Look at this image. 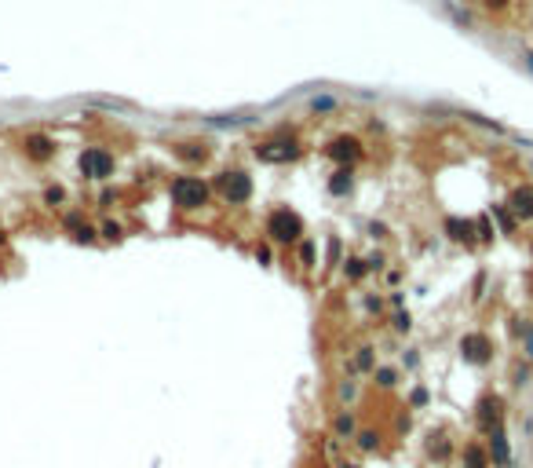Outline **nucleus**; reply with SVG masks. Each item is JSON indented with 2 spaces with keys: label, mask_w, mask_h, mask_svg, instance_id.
Listing matches in <instances>:
<instances>
[{
  "label": "nucleus",
  "mask_w": 533,
  "mask_h": 468,
  "mask_svg": "<svg viewBox=\"0 0 533 468\" xmlns=\"http://www.w3.org/2000/svg\"><path fill=\"white\" fill-rule=\"evenodd\" d=\"M168 194H172V201L179 205V209H201V205H208V198H212V187L205 183V180H198V176H176L172 180V187H168Z\"/></svg>",
  "instance_id": "nucleus-1"
},
{
  "label": "nucleus",
  "mask_w": 533,
  "mask_h": 468,
  "mask_svg": "<svg viewBox=\"0 0 533 468\" xmlns=\"http://www.w3.org/2000/svg\"><path fill=\"white\" fill-rule=\"evenodd\" d=\"M267 234H270V242H278V245L300 242V238H304V220H300V212H292V209H274L270 216H267Z\"/></svg>",
  "instance_id": "nucleus-2"
},
{
  "label": "nucleus",
  "mask_w": 533,
  "mask_h": 468,
  "mask_svg": "<svg viewBox=\"0 0 533 468\" xmlns=\"http://www.w3.org/2000/svg\"><path fill=\"white\" fill-rule=\"evenodd\" d=\"M216 190L227 205H245L252 198V176L241 172V168H223L216 176Z\"/></svg>",
  "instance_id": "nucleus-3"
},
{
  "label": "nucleus",
  "mask_w": 533,
  "mask_h": 468,
  "mask_svg": "<svg viewBox=\"0 0 533 468\" xmlns=\"http://www.w3.org/2000/svg\"><path fill=\"white\" fill-rule=\"evenodd\" d=\"M256 158H260L263 165H289L300 158V143H296L292 136H274V139H263L256 143Z\"/></svg>",
  "instance_id": "nucleus-4"
},
{
  "label": "nucleus",
  "mask_w": 533,
  "mask_h": 468,
  "mask_svg": "<svg viewBox=\"0 0 533 468\" xmlns=\"http://www.w3.org/2000/svg\"><path fill=\"white\" fill-rule=\"evenodd\" d=\"M475 421H479V432H486V435H493V432H501L504 428V399L501 395H482L479 399V414H475Z\"/></svg>",
  "instance_id": "nucleus-5"
},
{
  "label": "nucleus",
  "mask_w": 533,
  "mask_h": 468,
  "mask_svg": "<svg viewBox=\"0 0 533 468\" xmlns=\"http://www.w3.org/2000/svg\"><path fill=\"white\" fill-rule=\"evenodd\" d=\"M77 165H80V172L88 180H110L114 176V154H106L102 146H88Z\"/></svg>",
  "instance_id": "nucleus-6"
},
{
  "label": "nucleus",
  "mask_w": 533,
  "mask_h": 468,
  "mask_svg": "<svg viewBox=\"0 0 533 468\" xmlns=\"http://www.w3.org/2000/svg\"><path fill=\"white\" fill-rule=\"evenodd\" d=\"M460 355L467 358V363H475V366H486L489 358H493V340H489L486 333H464L460 337Z\"/></svg>",
  "instance_id": "nucleus-7"
},
{
  "label": "nucleus",
  "mask_w": 533,
  "mask_h": 468,
  "mask_svg": "<svg viewBox=\"0 0 533 468\" xmlns=\"http://www.w3.org/2000/svg\"><path fill=\"white\" fill-rule=\"evenodd\" d=\"M325 154H329L336 165L351 168V165L361 158V139H358V136H336V139L325 146Z\"/></svg>",
  "instance_id": "nucleus-8"
},
{
  "label": "nucleus",
  "mask_w": 533,
  "mask_h": 468,
  "mask_svg": "<svg viewBox=\"0 0 533 468\" xmlns=\"http://www.w3.org/2000/svg\"><path fill=\"white\" fill-rule=\"evenodd\" d=\"M23 154H26L30 161H37V165H44V161L55 158V139L44 136V132H30V136L23 139Z\"/></svg>",
  "instance_id": "nucleus-9"
},
{
  "label": "nucleus",
  "mask_w": 533,
  "mask_h": 468,
  "mask_svg": "<svg viewBox=\"0 0 533 468\" xmlns=\"http://www.w3.org/2000/svg\"><path fill=\"white\" fill-rule=\"evenodd\" d=\"M508 209L515 212L519 220H533V187H529V183L511 187V194H508Z\"/></svg>",
  "instance_id": "nucleus-10"
},
{
  "label": "nucleus",
  "mask_w": 533,
  "mask_h": 468,
  "mask_svg": "<svg viewBox=\"0 0 533 468\" xmlns=\"http://www.w3.org/2000/svg\"><path fill=\"white\" fill-rule=\"evenodd\" d=\"M445 234H450L453 242H464V245H472L479 242V230H475V220H460V216H450L445 220Z\"/></svg>",
  "instance_id": "nucleus-11"
},
{
  "label": "nucleus",
  "mask_w": 533,
  "mask_h": 468,
  "mask_svg": "<svg viewBox=\"0 0 533 468\" xmlns=\"http://www.w3.org/2000/svg\"><path fill=\"white\" fill-rule=\"evenodd\" d=\"M489 454H493V464H497V468H511V446H508L504 428L489 435Z\"/></svg>",
  "instance_id": "nucleus-12"
},
{
  "label": "nucleus",
  "mask_w": 533,
  "mask_h": 468,
  "mask_svg": "<svg viewBox=\"0 0 533 468\" xmlns=\"http://www.w3.org/2000/svg\"><path fill=\"white\" fill-rule=\"evenodd\" d=\"M172 154H176L179 161L198 165V161H205V158H208V146H205V143H176V146H172Z\"/></svg>",
  "instance_id": "nucleus-13"
},
{
  "label": "nucleus",
  "mask_w": 533,
  "mask_h": 468,
  "mask_svg": "<svg viewBox=\"0 0 533 468\" xmlns=\"http://www.w3.org/2000/svg\"><path fill=\"white\" fill-rule=\"evenodd\" d=\"M351 187H354V172H351V168H344V165H340L336 172H333V180H329V194L344 198V194H351Z\"/></svg>",
  "instance_id": "nucleus-14"
},
{
  "label": "nucleus",
  "mask_w": 533,
  "mask_h": 468,
  "mask_svg": "<svg viewBox=\"0 0 533 468\" xmlns=\"http://www.w3.org/2000/svg\"><path fill=\"white\" fill-rule=\"evenodd\" d=\"M489 212H493V220H497L501 234H515V227H519V216H515V212H511V209H504V205H493Z\"/></svg>",
  "instance_id": "nucleus-15"
},
{
  "label": "nucleus",
  "mask_w": 533,
  "mask_h": 468,
  "mask_svg": "<svg viewBox=\"0 0 533 468\" xmlns=\"http://www.w3.org/2000/svg\"><path fill=\"white\" fill-rule=\"evenodd\" d=\"M464 468H489V457L479 443H467L464 446Z\"/></svg>",
  "instance_id": "nucleus-16"
},
{
  "label": "nucleus",
  "mask_w": 533,
  "mask_h": 468,
  "mask_svg": "<svg viewBox=\"0 0 533 468\" xmlns=\"http://www.w3.org/2000/svg\"><path fill=\"white\" fill-rule=\"evenodd\" d=\"M344 264H347V267H344V271H347V279H354V282L369 271V264H366V260H358V257H354V260H344Z\"/></svg>",
  "instance_id": "nucleus-17"
},
{
  "label": "nucleus",
  "mask_w": 533,
  "mask_h": 468,
  "mask_svg": "<svg viewBox=\"0 0 533 468\" xmlns=\"http://www.w3.org/2000/svg\"><path fill=\"white\" fill-rule=\"evenodd\" d=\"M428 454H431L435 461H445V457H450V443H445V439L438 435V443H431V446H428Z\"/></svg>",
  "instance_id": "nucleus-18"
},
{
  "label": "nucleus",
  "mask_w": 533,
  "mask_h": 468,
  "mask_svg": "<svg viewBox=\"0 0 533 468\" xmlns=\"http://www.w3.org/2000/svg\"><path fill=\"white\" fill-rule=\"evenodd\" d=\"M73 242H84V245H92V242H95V227H88V223H80V227L73 230Z\"/></svg>",
  "instance_id": "nucleus-19"
},
{
  "label": "nucleus",
  "mask_w": 533,
  "mask_h": 468,
  "mask_svg": "<svg viewBox=\"0 0 533 468\" xmlns=\"http://www.w3.org/2000/svg\"><path fill=\"white\" fill-rule=\"evenodd\" d=\"M102 238H106V242H121V238H124L121 223H114V220H110V223H102Z\"/></svg>",
  "instance_id": "nucleus-20"
},
{
  "label": "nucleus",
  "mask_w": 533,
  "mask_h": 468,
  "mask_svg": "<svg viewBox=\"0 0 533 468\" xmlns=\"http://www.w3.org/2000/svg\"><path fill=\"white\" fill-rule=\"evenodd\" d=\"M395 380H398V373H395V370H388V366L376 370V385H380V388H391Z\"/></svg>",
  "instance_id": "nucleus-21"
},
{
  "label": "nucleus",
  "mask_w": 533,
  "mask_h": 468,
  "mask_svg": "<svg viewBox=\"0 0 533 468\" xmlns=\"http://www.w3.org/2000/svg\"><path fill=\"white\" fill-rule=\"evenodd\" d=\"M336 432H340V435H351V432H354V417H351V414H340V417H336Z\"/></svg>",
  "instance_id": "nucleus-22"
},
{
  "label": "nucleus",
  "mask_w": 533,
  "mask_h": 468,
  "mask_svg": "<svg viewBox=\"0 0 533 468\" xmlns=\"http://www.w3.org/2000/svg\"><path fill=\"white\" fill-rule=\"evenodd\" d=\"M44 201L48 205H62V201H66V190H62V187H48L44 190Z\"/></svg>",
  "instance_id": "nucleus-23"
},
{
  "label": "nucleus",
  "mask_w": 533,
  "mask_h": 468,
  "mask_svg": "<svg viewBox=\"0 0 533 468\" xmlns=\"http://www.w3.org/2000/svg\"><path fill=\"white\" fill-rule=\"evenodd\" d=\"M376 443H380L376 432H361V435H358V446H361V450H376Z\"/></svg>",
  "instance_id": "nucleus-24"
},
{
  "label": "nucleus",
  "mask_w": 533,
  "mask_h": 468,
  "mask_svg": "<svg viewBox=\"0 0 533 468\" xmlns=\"http://www.w3.org/2000/svg\"><path fill=\"white\" fill-rule=\"evenodd\" d=\"M409 326H413V322H409V315H406V311H398V315H395V329H398V333H406Z\"/></svg>",
  "instance_id": "nucleus-25"
},
{
  "label": "nucleus",
  "mask_w": 533,
  "mask_h": 468,
  "mask_svg": "<svg viewBox=\"0 0 533 468\" xmlns=\"http://www.w3.org/2000/svg\"><path fill=\"white\" fill-rule=\"evenodd\" d=\"M358 366H361V370L373 366V348H361V351H358Z\"/></svg>",
  "instance_id": "nucleus-26"
},
{
  "label": "nucleus",
  "mask_w": 533,
  "mask_h": 468,
  "mask_svg": "<svg viewBox=\"0 0 533 468\" xmlns=\"http://www.w3.org/2000/svg\"><path fill=\"white\" fill-rule=\"evenodd\" d=\"M300 260H304V267H311V264H314V245H311V242H304V249H300Z\"/></svg>",
  "instance_id": "nucleus-27"
},
{
  "label": "nucleus",
  "mask_w": 533,
  "mask_h": 468,
  "mask_svg": "<svg viewBox=\"0 0 533 468\" xmlns=\"http://www.w3.org/2000/svg\"><path fill=\"white\" fill-rule=\"evenodd\" d=\"M256 260H260V264H270V249L260 245V249H256Z\"/></svg>",
  "instance_id": "nucleus-28"
},
{
  "label": "nucleus",
  "mask_w": 533,
  "mask_h": 468,
  "mask_svg": "<svg viewBox=\"0 0 533 468\" xmlns=\"http://www.w3.org/2000/svg\"><path fill=\"white\" fill-rule=\"evenodd\" d=\"M424 402H428V392L417 388V392H413V406H424Z\"/></svg>",
  "instance_id": "nucleus-29"
},
{
  "label": "nucleus",
  "mask_w": 533,
  "mask_h": 468,
  "mask_svg": "<svg viewBox=\"0 0 533 468\" xmlns=\"http://www.w3.org/2000/svg\"><path fill=\"white\" fill-rule=\"evenodd\" d=\"M311 106H314V110H333V99H314Z\"/></svg>",
  "instance_id": "nucleus-30"
},
{
  "label": "nucleus",
  "mask_w": 533,
  "mask_h": 468,
  "mask_svg": "<svg viewBox=\"0 0 533 468\" xmlns=\"http://www.w3.org/2000/svg\"><path fill=\"white\" fill-rule=\"evenodd\" d=\"M526 355H529V358H533V329H529V333H526Z\"/></svg>",
  "instance_id": "nucleus-31"
},
{
  "label": "nucleus",
  "mask_w": 533,
  "mask_h": 468,
  "mask_svg": "<svg viewBox=\"0 0 533 468\" xmlns=\"http://www.w3.org/2000/svg\"><path fill=\"white\" fill-rule=\"evenodd\" d=\"M486 8H508V0H486Z\"/></svg>",
  "instance_id": "nucleus-32"
},
{
  "label": "nucleus",
  "mask_w": 533,
  "mask_h": 468,
  "mask_svg": "<svg viewBox=\"0 0 533 468\" xmlns=\"http://www.w3.org/2000/svg\"><path fill=\"white\" fill-rule=\"evenodd\" d=\"M526 66L533 70V52H526Z\"/></svg>",
  "instance_id": "nucleus-33"
},
{
  "label": "nucleus",
  "mask_w": 533,
  "mask_h": 468,
  "mask_svg": "<svg viewBox=\"0 0 533 468\" xmlns=\"http://www.w3.org/2000/svg\"><path fill=\"white\" fill-rule=\"evenodd\" d=\"M344 468H361V464H344Z\"/></svg>",
  "instance_id": "nucleus-34"
},
{
  "label": "nucleus",
  "mask_w": 533,
  "mask_h": 468,
  "mask_svg": "<svg viewBox=\"0 0 533 468\" xmlns=\"http://www.w3.org/2000/svg\"><path fill=\"white\" fill-rule=\"evenodd\" d=\"M529 172H533V165H529Z\"/></svg>",
  "instance_id": "nucleus-35"
}]
</instances>
